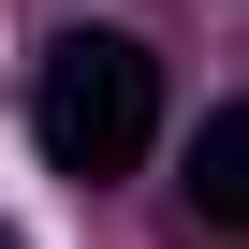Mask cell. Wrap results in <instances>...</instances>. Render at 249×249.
<instances>
[{
    "label": "cell",
    "mask_w": 249,
    "mask_h": 249,
    "mask_svg": "<svg viewBox=\"0 0 249 249\" xmlns=\"http://www.w3.org/2000/svg\"><path fill=\"white\" fill-rule=\"evenodd\" d=\"M176 191H191V220H220V234H249V103H220L205 132H191V161H176Z\"/></svg>",
    "instance_id": "obj_2"
},
{
    "label": "cell",
    "mask_w": 249,
    "mask_h": 249,
    "mask_svg": "<svg viewBox=\"0 0 249 249\" xmlns=\"http://www.w3.org/2000/svg\"><path fill=\"white\" fill-rule=\"evenodd\" d=\"M30 132H44V161H59L73 191L132 176L147 132H161V59H147L132 30H59V44L30 59Z\"/></svg>",
    "instance_id": "obj_1"
}]
</instances>
